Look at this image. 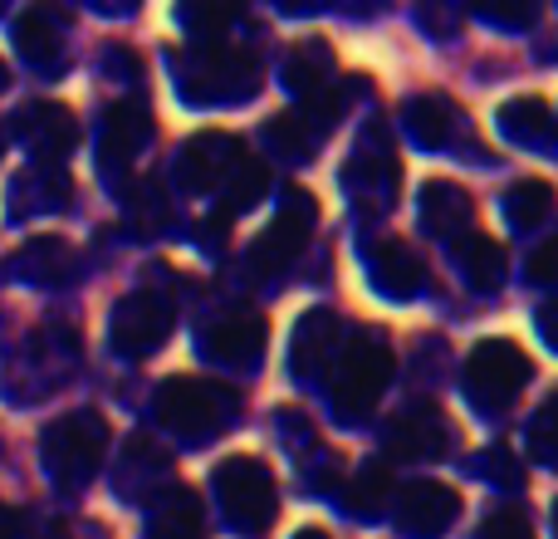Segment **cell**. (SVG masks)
<instances>
[{
	"label": "cell",
	"instance_id": "f546056e",
	"mask_svg": "<svg viewBox=\"0 0 558 539\" xmlns=\"http://www.w3.org/2000/svg\"><path fill=\"white\" fill-rule=\"evenodd\" d=\"M265 143H270L279 157H289V163H308V153L318 147V133L308 128L304 113H275L270 123H265Z\"/></svg>",
	"mask_w": 558,
	"mask_h": 539
},
{
	"label": "cell",
	"instance_id": "d590c367",
	"mask_svg": "<svg viewBox=\"0 0 558 539\" xmlns=\"http://www.w3.org/2000/svg\"><path fill=\"white\" fill-rule=\"evenodd\" d=\"M530 279H539V285H558V236L554 241H544L539 251L530 255Z\"/></svg>",
	"mask_w": 558,
	"mask_h": 539
},
{
	"label": "cell",
	"instance_id": "836d02e7",
	"mask_svg": "<svg viewBox=\"0 0 558 539\" xmlns=\"http://www.w3.org/2000/svg\"><path fill=\"white\" fill-rule=\"evenodd\" d=\"M530 442H534V456H539V462H554L558 466V387L549 393V403L534 412Z\"/></svg>",
	"mask_w": 558,
	"mask_h": 539
},
{
	"label": "cell",
	"instance_id": "7c38bea8",
	"mask_svg": "<svg viewBox=\"0 0 558 539\" xmlns=\"http://www.w3.org/2000/svg\"><path fill=\"white\" fill-rule=\"evenodd\" d=\"M241 143H235L231 133H221V128H206V133L186 137L182 153H177V182L186 187V192H206V187L226 182V177L235 172V163H241Z\"/></svg>",
	"mask_w": 558,
	"mask_h": 539
},
{
	"label": "cell",
	"instance_id": "2e32d148",
	"mask_svg": "<svg viewBox=\"0 0 558 539\" xmlns=\"http://www.w3.org/2000/svg\"><path fill=\"white\" fill-rule=\"evenodd\" d=\"M153 143V113H147L137 98H123L104 113V133H98V157H104L108 172H123L143 147Z\"/></svg>",
	"mask_w": 558,
	"mask_h": 539
},
{
	"label": "cell",
	"instance_id": "60d3db41",
	"mask_svg": "<svg viewBox=\"0 0 558 539\" xmlns=\"http://www.w3.org/2000/svg\"><path fill=\"white\" fill-rule=\"evenodd\" d=\"M294 539H328V535H324V530H318V525H308V530H299Z\"/></svg>",
	"mask_w": 558,
	"mask_h": 539
},
{
	"label": "cell",
	"instance_id": "ac0fdd59",
	"mask_svg": "<svg viewBox=\"0 0 558 539\" xmlns=\"http://www.w3.org/2000/svg\"><path fill=\"white\" fill-rule=\"evenodd\" d=\"M69 196H74V182H69L64 167L54 163H35L10 182V216H49V212H64Z\"/></svg>",
	"mask_w": 558,
	"mask_h": 539
},
{
	"label": "cell",
	"instance_id": "277c9868",
	"mask_svg": "<svg viewBox=\"0 0 558 539\" xmlns=\"http://www.w3.org/2000/svg\"><path fill=\"white\" fill-rule=\"evenodd\" d=\"M260 88V59L226 39H206L182 55V94L192 104H241Z\"/></svg>",
	"mask_w": 558,
	"mask_h": 539
},
{
	"label": "cell",
	"instance_id": "e575fe53",
	"mask_svg": "<svg viewBox=\"0 0 558 539\" xmlns=\"http://www.w3.org/2000/svg\"><path fill=\"white\" fill-rule=\"evenodd\" d=\"M475 471H481L485 481L505 486V491H514V486H524L520 462H514V456L505 452V446H490V452H481V456H475Z\"/></svg>",
	"mask_w": 558,
	"mask_h": 539
},
{
	"label": "cell",
	"instance_id": "8fae6325",
	"mask_svg": "<svg viewBox=\"0 0 558 539\" xmlns=\"http://www.w3.org/2000/svg\"><path fill=\"white\" fill-rule=\"evenodd\" d=\"M461 515V495L446 481H412L397 495V530L407 539H441Z\"/></svg>",
	"mask_w": 558,
	"mask_h": 539
},
{
	"label": "cell",
	"instance_id": "f35d334b",
	"mask_svg": "<svg viewBox=\"0 0 558 539\" xmlns=\"http://www.w3.org/2000/svg\"><path fill=\"white\" fill-rule=\"evenodd\" d=\"M539 334H544V344L558 348V299H549V304L539 309Z\"/></svg>",
	"mask_w": 558,
	"mask_h": 539
},
{
	"label": "cell",
	"instance_id": "cb8c5ba5",
	"mask_svg": "<svg viewBox=\"0 0 558 539\" xmlns=\"http://www.w3.org/2000/svg\"><path fill=\"white\" fill-rule=\"evenodd\" d=\"M147 539H202V501L186 486H167L153 505Z\"/></svg>",
	"mask_w": 558,
	"mask_h": 539
},
{
	"label": "cell",
	"instance_id": "7a4b0ae2",
	"mask_svg": "<svg viewBox=\"0 0 558 539\" xmlns=\"http://www.w3.org/2000/svg\"><path fill=\"white\" fill-rule=\"evenodd\" d=\"M235 393L226 383H211V378H167L162 387H157V422L167 427V432L177 436V442H211V436H221L226 427L235 422Z\"/></svg>",
	"mask_w": 558,
	"mask_h": 539
},
{
	"label": "cell",
	"instance_id": "603a6c76",
	"mask_svg": "<svg viewBox=\"0 0 558 539\" xmlns=\"http://www.w3.org/2000/svg\"><path fill=\"white\" fill-rule=\"evenodd\" d=\"M402 123H407V133H412V143L446 147L456 137V128H461V108L441 94H422L402 108Z\"/></svg>",
	"mask_w": 558,
	"mask_h": 539
},
{
	"label": "cell",
	"instance_id": "3957f363",
	"mask_svg": "<svg viewBox=\"0 0 558 539\" xmlns=\"http://www.w3.org/2000/svg\"><path fill=\"white\" fill-rule=\"evenodd\" d=\"M104 452H108V422L98 412H88V407L64 412L39 436V462H45L49 481L59 491H84L98 476V466H104Z\"/></svg>",
	"mask_w": 558,
	"mask_h": 539
},
{
	"label": "cell",
	"instance_id": "9c48e42d",
	"mask_svg": "<svg viewBox=\"0 0 558 539\" xmlns=\"http://www.w3.org/2000/svg\"><path fill=\"white\" fill-rule=\"evenodd\" d=\"M177 314L172 299L157 295V289H137V295L118 299L113 304V324H108V338H113V354L123 358H147L167 344Z\"/></svg>",
	"mask_w": 558,
	"mask_h": 539
},
{
	"label": "cell",
	"instance_id": "ee69618b",
	"mask_svg": "<svg viewBox=\"0 0 558 539\" xmlns=\"http://www.w3.org/2000/svg\"><path fill=\"white\" fill-rule=\"evenodd\" d=\"M554 535H558V505H554Z\"/></svg>",
	"mask_w": 558,
	"mask_h": 539
},
{
	"label": "cell",
	"instance_id": "74e56055",
	"mask_svg": "<svg viewBox=\"0 0 558 539\" xmlns=\"http://www.w3.org/2000/svg\"><path fill=\"white\" fill-rule=\"evenodd\" d=\"M226 231H231V221H226L221 212L206 216V221H202V245H206V251H221V245H226Z\"/></svg>",
	"mask_w": 558,
	"mask_h": 539
},
{
	"label": "cell",
	"instance_id": "1f68e13d",
	"mask_svg": "<svg viewBox=\"0 0 558 539\" xmlns=\"http://www.w3.org/2000/svg\"><path fill=\"white\" fill-rule=\"evenodd\" d=\"M128 216H133L137 231H157V226H167L172 206H167V196L157 182H137L133 192H128Z\"/></svg>",
	"mask_w": 558,
	"mask_h": 539
},
{
	"label": "cell",
	"instance_id": "5bb4252c",
	"mask_svg": "<svg viewBox=\"0 0 558 539\" xmlns=\"http://www.w3.org/2000/svg\"><path fill=\"white\" fill-rule=\"evenodd\" d=\"M416 212H422V226L436 236V241H456L461 245L465 236H475V202L465 187L456 182H422V196H416Z\"/></svg>",
	"mask_w": 558,
	"mask_h": 539
},
{
	"label": "cell",
	"instance_id": "9a60e30c",
	"mask_svg": "<svg viewBox=\"0 0 558 539\" xmlns=\"http://www.w3.org/2000/svg\"><path fill=\"white\" fill-rule=\"evenodd\" d=\"M15 133L39 163L59 167V157H69V147L78 143V118L64 104H25L15 113Z\"/></svg>",
	"mask_w": 558,
	"mask_h": 539
},
{
	"label": "cell",
	"instance_id": "d6986e66",
	"mask_svg": "<svg viewBox=\"0 0 558 539\" xmlns=\"http://www.w3.org/2000/svg\"><path fill=\"white\" fill-rule=\"evenodd\" d=\"M367 270H373V285L383 289L387 299H416L426 285L422 255L407 241H397V236H383V241L367 251Z\"/></svg>",
	"mask_w": 558,
	"mask_h": 539
},
{
	"label": "cell",
	"instance_id": "8d00e7d4",
	"mask_svg": "<svg viewBox=\"0 0 558 539\" xmlns=\"http://www.w3.org/2000/svg\"><path fill=\"white\" fill-rule=\"evenodd\" d=\"M485 20H500V25H534V5H500V0H490V5H481Z\"/></svg>",
	"mask_w": 558,
	"mask_h": 539
},
{
	"label": "cell",
	"instance_id": "5b68a950",
	"mask_svg": "<svg viewBox=\"0 0 558 539\" xmlns=\"http://www.w3.org/2000/svg\"><path fill=\"white\" fill-rule=\"evenodd\" d=\"M216 505H221L226 525L241 535H265L279 515L275 476L255 456H226L216 466Z\"/></svg>",
	"mask_w": 558,
	"mask_h": 539
},
{
	"label": "cell",
	"instance_id": "83f0119b",
	"mask_svg": "<svg viewBox=\"0 0 558 539\" xmlns=\"http://www.w3.org/2000/svg\"><path fill=\"white\" fill-rule=\"evenodd\" d=\"M549 212H554V187L544 182V177H520V182L505 192V216H510V226H520V231L539 226Z\"/></svg>",
	"mask_w": 558,
	"mask_h": 539
},
{
	"label": "cell",
	"instance_id": "e0dca14e",
	"mask_svg": "<svg viewBox=\"0 0 558 539\" xmlns=\"http://www.w3.org/2000/svg\"><path fill=\"white\" fill-rule=\"evenodd\" d=\"M338 334H343V324H338L333 309H308L294 324V338H289V373L318 378L328 368V358L338 354Z\"/></svg>",
	"mask_w": 558,
	"mask_h": 539
},
{
	"label": "cell",
	"instance_id": "484cf974",
	"mask_svg": "<svg viewBox=\"0 0 558 539\" xmlns=\"http://www.w3.org/2000/svg\"><path fill=\"white\" fill-rule=\"evenodd\" d=\"M495 123H500V133L510 137V143H539V137L549 133V104L534 98V94L505 98L500 113H495Z\"/></svg>",
	"mask_w": 558,
	"mask_h": 539
},
{
	"label": "cell",
	"instance_id": "8992f818",
	"mask_svg": "<svg viewBox=\"0 0 558 539\" xmlns=\"http://www.w3.org/2000/svg\"><path fill=\"white\" fill-rule=\"evenodd\" d=\"M534 363L514 338H485L471 348L465 358V393L481 412H505V407L520 403V393L530 387Z\"/></svg>",
	"mask_w": 558,
	"mask_h": 539
},
{
	"label": "cell",
	"instance_id": "44dd1931",
	"mask_svg": "<svg viewBox=\"0 0 558 539\" xmlns=\"http://www.w3.org/2000/svg\"><path fill=\"white\" fill-rule=\"evenodd\" d=\"M333 69H338V59H333V45H328V39H318V35L294 39V49L284 55V88L299 98H314V94H324V88L338 84Z\"/></svg>",
	"mask_w": 558,
	"mask_h": 539
},
{
	"label": "cell",
	"instance_id": "4fadbf2b",
	"mask_svg": "<svg viewBox=\"0 0 558 539\" xmlns=\"http://www.w3.org/2000/svg\"><path fill=\"white\" fill-rule=\"evenodd\" d=\"M451 446V422L436 403H412L392 427H387V452L397 462H436Z\"/></svg>",
	"mask_w": 558,
	"mask_h": 539
},
{
	"label": "cell",
	"instance_id": "d4e9b609",
	"mask_svg": "<svg viewBox=\"0 0 558 539\" xmlns=\"http://www.w3.org/2000/svg\"><path fill=\"white\" fill-rule=\"evenodd\" d=\"M461 270H465V285H471L475 295H495L505 279V245L490 241V236H465Z\"/></svg>",
	"mask_w": 558,
	"mask_h": 539
},
{
	"label": "cell",
	"instance_id": "7402d4cb",
	"mask_svg": "<svg viewBox=\"0 0 558 539\" xmlns=\"http://www.w3.org/2000/svg\"><path fill=\"white\" fill-rule=\"evenodd\" d=\"M15 49L20 59H29L35 69H54L59 59H64V29H59V15L45 5L25 10V15L15 20Z\"/></svg>",
	"mask_w": 558,
	"mask_h": 539
},
{
	"label": "cell",
	"instance_id": "f1b7e54d",
	"mask_svg": "<svg viewBox=\"0 0 558 539\" xmlns=\"http://www.w3.org/2000/svg\"><path fill=\"white\" fill-rule=\"evenodd\" d=\"M387 495H392V471L383 462H367L348 486V511L353 520H377L387 511Z\"/></svg>",
	"mask_w": 558,
	"mask_h": 539
},
{
	"label": "cell",
	"instance_id": "d6a6232c",
	"mask_svg": "<svg viewBox=\"0 0 558 539\" xmlns=\"http://www.w3.org/2000/svg\"><path fill=\"white\" fill-rule=\"evenodd\" d=\"M475 539H534V520L524 505H500V511H490L481 520Z\"/></svg>",
	"mask_w": 558,
	"mask_h": 539
},
{
	"label": "cell",
	"instance_id": "7bdbcfd3",
	"mask_svg": "<svg viewBox=\"0 0 558 539\" xmlns=\"http://www.w3.org/2000/svg\"><path fill=\"white\" fill-rule=\"evenodd\" d=\"M0 153H5V128H0Z\"/></svg>",
	"mask_w": 558,
	"mask_h": 539
},
{
	"label": "cell",
	"instance_id": "ba28073f",
	"mask_svg": "<svg viewBox=\"0 0 558 539\" xmlns=\"http://www.w3.org/2000/svg\"><path fill=\"white\" fill-rule=\"evenodd\" d=\"M314 221H318L314 196H308L304 187H289V192H284V206H279V216H275L270 226H265L260 236H255L251 255H245L251 275H260V279L279 275V270H284L299 251H304V241H308V231H314Z\"/></svg>",
	"mask_w": 558,
	"mask_h": 539
},
{
	"label": "cell",
	"instance_id": "30bf717a",
	"mask_svg": "<svg viewBox=\"0 0 558 539\" xmlns=\"http://www.w3.org/2000/svg\"><path fill=\"white\" fill-rule=\"evenodd\" d=\"M265 344H270V319L260 309H221L202 334L206 358L226 368H260Z\"/></svg>",
	"mask_w": 558,
	"mask_h": 539
},
{
	"label": "cell",
	"instance_id": "4316f807",
	"mask_svg": "<svg viewBox=\"0 0 558 539\" xmlns=\"http://www.w3.org/2000/svg\"><path fill=\"white\" fill-rule=\"evenodd\" d=\"M265 187H270V167H265L260 157H241V163H235V172L226 177L221 216H226V221H235L241 212H251V206L265 196Z\"/></svg>",
	"mask_w": 558,
	"mask_h": 539
},
{
	"label": "cell",
	"instance_id": "52a82bcc",
	"mask_svg": "<svg viewBox=\"0 0 558 539\" xmlns=\"http://www.w3.org/2000/svg\"><path fill=\"white\" fill-rule=\"evenodd\" d=\"M343 187L357 212H367V216H383L397 206V196H402V157H397L383 123L363 128L353 157H348V167H343Z\"/></svg>",
	"mask_w": 558,
	"mask_h": 539
},
{
	"label": "cell",
	"instance_id": "ab89813d",
	"mask_svg": "<svg viewBox=\"0 0 558 539\" xmlns=\"http://www.w3.org/2000/svg\"><path fill=\"white\" fill-rule=\"evenodd\" d=\"M20 530H25V515L15 505H0V539H20Z\"/></svg>",
	"mask_w": 558,
	"mask_h": 539
},
{
	"label": "cell",
	"instance_id": "6da1fadb",
	"mask_svg": "<svg viewBox=\"0 0 558 539\" xmlns=\"http://www.w3.org/2000/svg\"><path fill=\"white\" fill-rule=\"evenodd\" d=\"M392 344L377 328H353L348 338H338V354L328 358L324 393L333 403V412L343 417H367L377 407V397L392 383Z\"/></svg>",
	"mask_w": 558,
	"mask_h": 539
},
{
	"label": "cell",
	"instance_id": "b9f144b4",
	"mask_svg": "<svg viewBox=\"0 0 558 539\" xmlns=\"http://www.w3.org/2000/svg\"><path fill=\"white\" fill-rule=\"evenodd\" d=\"M10 84V74H5V64H0V88H5Z\"/></svg>",
	"mask_w": 558,
	"mask_h": 539
},
{
	"label": "cell",
	"instance_id": "ffe728a7",
	"mask_svg": "<svg viewBox=\"0 0 558 539\" xmlns=\"http://www.w3.org/2000/svg\"><path fill=\"white\" fill-rule=\"evenodd\" d=\"M5 275L25 279V285H45V289L64 285V279H74V245L59 241V236H35V241H25L5 261Z\"/></svg>",
	"mask_w": 558,
	"mask_h": 539
},
{
	"label": "cell",
	"instance_id": "4dcf8cb0",
	"mask_svg": "<svg viewBox=\"0 0 558 539\" xmlns=\"http://www.w3.org/2000/svg\"><path fill=\"white\" fill-rule=\"evenodd\" d=\"M167 471V456L157 452V442H147V436H133L123 452V476H118V491H128L137 476V491H147V481H157V476Z\"/></svg>",
	"mask_w": 558,
	"mask_h": 539
}]
</instances>
